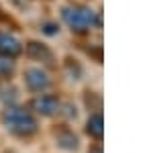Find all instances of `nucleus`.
Segmentation results:
<instances>
[{"label":"nucleus","mask_w":153,"mask_h":153,"mask_svg":"<svg viewBox=\"0 0 153 153\" xmlns=\"http://www.w3.org/2000/svg\"><path fill=\"white\" fill-rule=\"evenodd\" d=\"M63 21L74 31H86V29L100 23L98 14L92 8H86V6H65L63 8Z\"/></svg>","instance_id":"f257e3e1"},{"label":"nucleus","mask_w":153,"mask_h":153,"mask_svg":"<svg viewBox=\"0 0 153 153\" xmlns=\"http://www.w3.org/2000/svg\"><path fill=\"white\" fill-rule=\"evenodd\" d=\"M4 125L16 133V135H33L37 131V123L35 118L31 117L29 112L19 110V108H10L4 112Z\"/></svg>","instance_id":"f03ea898"},{"label":"nucleus","mask_w":153,"mask_h":153,"mask_svg":"<svg viewBox=\"0 0 153 153\" xmlns=\"http://www.w3.org/2000/svg\"><path fill=\"white\" fill-rule=\"evenodd\" d=\"M25 84H27L29 90L41 92V90H45V88L49 86V78H47L45 71L37 70V68H31V70L25 71Z\"/></svg>","instance_id":"7ed1b4c3"},{"label":"nucleus","mask_w":153,"mask_h":153,"mask_svg":"<svg viewBox=\"0 0 153 153\" xmlns=\"http://www.w3.org/2000/svg\"><path fill=\"white\" fill-rule=\"evenodd\" d=\"M21 51H23V45L19 43V39H14L12 35H6V33H0V55L2 57L12 59Z\"/></svg>","instance_id":"20e7f679"},{"label":"nucleus","mask_w":153,"mask_h":153,"mask_svg":"<svg viewBox=\"0 0 153 153\" xmlns=\"http://www.w3.org/2000/svg\"><path fill=\"white\" fill-rule=\"evenodd\" d=\"M33 108H35L39 114H43V117H51V114H55L59 108V102L55 96H39L33 100Z\"/></svg>","instance_id":"39448f33"},{"label":"nucleus","mask_w":153,"mask_h":153,"mask_svg":"<svg viewBox=\"0 0 153 153\" xmlns=\"http://www.w3.org/2000/svg\"><path fill=\"white\" fill-rule=\"evenodd\" d=\"M86 131H88V135H92L94 139H102V135H104V120L100 114H94V117L88 118V125H86Z\"/></svg>","instance_id":"423d86ee"},{"label":"nucleus","mask_w":153,"mask_h":153,"mask_svg":"<svg viewBox=\"0 0 153 153\" xmlns=\"http://www.w3.org/2000/svg\"><path fill=\"white\" fill-rule=\"evenodd\" d=\"M27 53H29L31 57H35V59H49L51 57V51H49L45 45L35 43V41H31V43L27 45Z\"/></svg>","instance_id":"0eeeda50"},{"label":"nucleus","mask_w":153,"mask_h":153,"mask_svg":"<svg viewBox=\"0 0 153 153\" xmlns=\"http://www.w3.org/2000/svg\"><path fill=\"white\" fill-rule=\"evenodd\" d=\"M57 143H59V147H63V149H78V137L74 133H68V131H63V133L57 135Z\"/></svg>","instance_id":"6e6552de"},{"label":"nucleus","mask_w":153,"mask_h":153,"mask_svg":"<svg viewBox=\"0 0 153 153\" xmlns=\"http://www.w3.org/2000/svg\"><path fill=\"white\" fill-rule=\"evenodd\" d=\"M12 70H14L12 61L8 57H2L0 55V76H8V74H12Z\"/></svg>","instance_id":"1a4fd4ad"},{"label":"nucleus","mask_w":153,"mask_h":153,"mask_svg":"<svg viewBox=\"0 0 153 153\" xmlns=\"http://www.w3.org/2000/svg\"><path fill=\"white\" fill-rule=\"evenodd\" d=\"M43 31H45L47 35H55V33H57V27H55L53 23H47V25H45V29H43Z\"/></svg>","instance_id":"9d476101"},{"label":"nucleus","mask_w":153,"mask_h":153,"mask_svg":"<svg viewBox=\"0 0 153 153\" xmlns=\"http://www.w3.org/2000/svg\"><path fill=\"white\" fill-rule=\"evenodd\" d=\"M90 153H102V149L100 147H94V149H90Z\"/></svg>","instance_id":"9b49d317"}]
</instances>
